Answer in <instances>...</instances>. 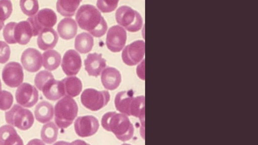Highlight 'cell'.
<instances>
[{
	"label": "cell",
	"mask_w": 258,
	"mask_h": 145,
	"mask_svg": "<svg viewBox=\"0 0 258 145\" xmlns=\"http://www.w3.org/2000/svg\"><path fill=\"white\" fill-rule=\"evenodd\" d=\"M101 82L107 90H113L119 85L121 76L119 71L113 67H107L101 72Z\"/></svg>",
	"instance_id": "cell-17"
},
{
	"label": "cell",
	"mask_w": 258,
	"mask_h": 145,
	"mask_svg": "<svg viewBox=\"0 0 258 145\" xmlns=\"http://www.w3.org/2000/svg\"><path fill=\"white\" fill-rule=\"evenodd\" d=\"M52 78H54V77L50 72L47 70H41L36 74L34 79V83L36 87L41 91L44 84Z\"/></svg>",
	"instance_id": "cell-31"
},
{
	"label": "cell",
	"mask_w": 258,
	"mask_h": 145,
	"mask_svg": "<svg viewBox=\"0 0 258 145\" xmlns=\"http://www.w3.org/2000/svg\"><path fill=\"white\" fill-rule=\"evenodd\" d=\"M38 92L33 85L24 83L18 88L15 97L17 102L25 107L33 106L38 100Z\"/></svg>",
	"instance_id": "cell-11"
},
{
	"label": "cell",
	"mask_w": 258,
	"mask_h": 145,
	"mask_svg": "<svg viewBox=\"0 0 258 145\" xmlns=\"http://www.w3.org/2000/svg\"><path fill=\"white\" fill-rule=\"evenodd\" d=\"M126 32L125 29L118 25L109 28L106 37V44L111 51H120L124 47L126 40Z\"/></svg>",
	"instance_id": "cell-10"
},
{
	"label": "cell",
	"mask_w": 258,
	"mask_h": 145,
	"mask_svg": "<svg viewBox=\"0 0 258 145\" xmlns=\"http://www.w3.org/2000/svg\"><path fill=\"white\" fill-rule=\"evenodd\" d=\"M63 84L65 95L75 97L79 95L82 89V83L80 79L75 76L68 77L61 80Z\"/></svg>",
	"instance_id": "cell-24"
},
{
	"label": "cell",
	"mask_w": 258,
	"mask_h": 145,
	"mask_svg": "<svg viewBox=\"0 0 258 145\" xmlns=\"http://www.w3.org/2000/svg\"><path fill=\"white\" fill-rule=\"evenodd\" d=\"M16 24V22H10L6 25L3 29L4 38L9 44L16 43L14 37V30Z\"/></svg>",
	"instance_id": "cell-34"
},
{
	"label": "cell",
	"mask_w": 258,
	"mask_h": 145,
	"mask_svg": "<svg viewBox=\"0 0 258 145\" xmlns=\"http://www.w3.org/2000/svg\"><path fill=\"white\" fill-rule=\"evenodd\" d=\"M4 25V23L0 22V30L3 28Z\"/></svg>",
	"instance_id": "cell-41"
},
{
	"label": "cell",
	"mask_w": 258,
	"mask_h": 145,
	"mask_svg": "<svg viewBox=\"0 0 258 145\" xmlns=\"http://www.w3.org/2000/svg\"><path fill=\"white\" fill-rule=\"evenodd\" d=\"M115 19L119 25L132 32L139 31L143 25V19L140 14L126 5L121 6L117 9Z\"/></svg>",
	"instance_id": "cell-4"
},
{
	"label": "cell",
	"mask_w": 258,
	"mask_h": 145,
	"mask_svg": "<svg viewBox=\"0 0 258 145\" xmlns=\"http://www.w3.org/2000/svg\"><path fill=\"white\" fill-rule=\"evenodd\" d=\"M130 116H134L139 118L141 122L142 125L144 126V96H138L134 98L130 109Z\"/></svg>",
	"instance_id": "cell-27"
},
{
	"label": "cell",
	"mask_w": 258,
	"mask_h": 145,
	"mask_svg": "<svg viewBox=\"0 0 258 145\" xmlns=\"http://www.w3.org/2000/svg\"><path fill=\"white\" fill-rule=\"evenodd\" d=\"M69 145H90L89 143L86 142L85 141L81 139H77L71 143Z\"/></svg>",
	"instance_id": "cell-39"
},
{
	"label": "cell",
	"mask_w": 258,
	"mask_h": 145,
	"mask_svg": "<svg viewBox=\"0 0 258 145\" xmlns=\"http://www.w3.org/2000/svg\"><path fill=\"white\" fill-rule=\"evenodd\" d=\"M58 39V35L53 29L44 28L39 34L37 43L40 49L46 50L53 48L56 45Z\"/></svg>",
	"instance_id": "cell-19"
},
{
	"label": "cell",
	"mask_w": 258,
	"mask_h": 145,
	"mask_svg": "<svg viewBox=\"0 0 258 145\" xmlns=\"http://www.w3.org/2000/svg\"><path fill=\"white\" fill-rule=\"evenodd\" d=\"M132 90L120 91L117 93L114 104L117 111L125 115L130 116V109L134 99Z\"/></svg>",
	"instance_id": "cell-21"
},
{
	"label": "cell",
	"mask_w": 258,
	"mask_h": 145,
	"mask_svg": "<svg viewBox=\"0 0 258 145\" xmlns=\"http://www.w3.org/2000/svg\"><path fill=\"white\" fill-rule=\"evenodd\" d=\"M27 20L31 25L33 36H36L43 29L50 28L54 26L57 21V16L52 10L44 8L35 15L29 17Z\"/></svg>",
	"instance_id": "cell-7"
},
{
	"label": "cell",
	"mask_w": 258,
	"mask_h": 145,
	"mask_svg": "<svg viewBox=\"0 0 258 145\" xmlns=\"http://www.w3.org/2000/svg\"><path fill=\"white\" fill-rule=\"evenodd\" d=\"M12 11V4L10 1H0V22L4 23L11 16Z\"/></svg>",
	"instance_id": "cell-32"
},
{
	"label": "cell",
	"mask_w": 258,
	"mask_h": 145,
	"mask_svg": "<svg viewBox=\"0 0 258 145\" xmlns=\"http://www.w3.org/2000/svg\"><path fill=\"white\" fill-rule=\"evenodd\" d=\"M106 59L102 57V54L96 52L89 53L84 60L85 70L89 76L97 77L106 66Z\"/></svg>",
	"instance_id": "cell-15"
},
{
	"label": "cell",
	"mask_w": 258,
	"mask_h": 145,
	"mask_svg": "<svg viewBox=\"0 0 258 145\" xmlns=\"http://www.w3.org/2000/svg\"><path fill=\"white\" fill-rule=\"evenodd\" d=\"M70 143L64 141H58L54 143L53 145H69Z\"/></svg>",
	"instance_id": "cell-40"
},
{
	"label": "cell",
	"mask_w": 258,
	"mask_h": 145,
	"mask_svg": "<svg viewBox=\"0 0 258 145\" xmlns=\"http://www.w3.org/2000/svg\"><path fill=\"white\" fill-rule=\"evenodd\" d=\"M6 122L18 128L26 130L31 127L34 121L32 113L18 105H14L5 113Z\"/></svg>",
	"instance_id": "cell-5"
},
{
	"label": "cell",
	"mask_w": 258,
	"mask_h": 145,
	"mask_svg": "<svg viewBox=\"0 0 258 145\" xmlns=\"http://www.w3.org/2000/svg\"><path fill=\"white\" fill-rule=\"evenodd\" d=\"M54 114L53 106L49 102L42 101L35 107L34 114L36 120L42 123L50 121Z\"/></svg>",
	"instance_id": "cell-23"
},
{
	"label": "cell",
	"mask_w": 258,
	"mask_h": 145,
	"mask_svg": "<svg viewBox=\"0 0 258 145\" xmlns=\"http://www.w3.org/2000/svg\"><path fill=\"white\" fill-rule=\"evenodd\" d=\"M101 125L106 130L112 132L117 139L125 141L131 139L134 128L128 117L122 113L108 112L102 116Z\"/></svg>",
	"instance_id": "cell-2"
},
{
	"label": "cell",
	"mask_w": 258,
	"mask_h": 145,
	"mask_svg": "<svg viewBox=\"0 0 258 145\" xmlns=\"http://www.w3.org/2000/svg\"><path fill=\"white\" fill-rule=\"evenodd\" d=\"M0 145H24L15 128L10 125L0 127Z\"/></svg>",
	"instance_id": "cell-20"
},
{
	"label": "cell",
	"mask_w": 258,
	"mask_h": 145,
	"mask_svg": "<svg viewBox=\"0 0 258 145\" xmlns=\"http://www.w3.org/2000/svg\"><path fill=\"white\" fill-rule=\"evenodd\" d=\"M58 128L52 122H48L42 127L41 137L42 140L47 144L54 142L57 138Z\"/></svg>",
	"instance_id": "cell-29"
},
{
	"label": "cell",
	"mask_w": 258,
	"mask_h": 145,
	"mask_svg": "<svg viewBox=\"0 0 258 145\" xmlns=\"http://www.w3.org/2000/svg\"><path fill=\"white\" fill-rule=\"evenodd\" d=\"M21 61L25 70L35 72L42 66V55L38 50L28 48L22 53Z\"/></svg>",
	"instance_id": "cell-13"
},
{
	"label": "cell",
	"mask_w": 258,
	"mask_h": 145,
	"mask_svg": "<svg viewBox=\"0 0 258 145\" xmlns=\"http://www.w3.org/2000/svg\"><path fill=\"white\" fill-rule=\"evenodd\" d=\"M78 106L72 97L66 96L57 101L54 106V120L57 126L62 129L71 125L76 117Z\"/></svg>",
	"instance_id": "cell-3"
},
{
	"label": "cell",
	"mask_w": 258,
	"mask_h": 145,
	"mask_svg": "<svg viewBox=\"0 0 258 145\" xmlns=\"http://www.w3.org/2000/svg\"><path fill=\"white\" fill-rule=\"evenodd\" d=\"M81 2L79 0H58L56 4V10L63 16H72Z\"/></svg>",
	"instance_id": "cell-28"
},
{
	"label": "cell",
	"mask_w": 258,
	"mask_h": 145,
	"mask_svg": "<svg viewBox=\"0 0 258 145\" xmlns=\"http://www.w3.org/2000/svg\"><path fill=\"white\" fill-rule=\"evenodd\" d=\"M110 96L107 91H97L93 88H88L83 91L81 95V101L86 108L95 111L107 104Z\"/></svg>",
	"instance_id": "cell-6"
},
{
	"label": "cell",
	"mask_w": 258,
	"mask_h": 145,
	"mask_svg": "<svg viewBox=\"0 0 258 145\" xmlns=\"http://www.w3.org/2000/svg\"><path fill=\"white\" fill-rule=\"evenodd\" d=\"M20 6L23 13L30 17L35 15L39 9L38 2L35 0H21Z\"/></svg>",
	"instance_id": "cell-30"
},
{
	"label": "cell",
	"mask_w": 258,
	"mask_h": 145,
	"mask_svg": "<svg viewBox=\"0 0 258 145\" xmlns=\"http://www.w3.org/2000/svg\"><path fill=\"white\" fill-rule=\"evenodd\" d=\"M80 27L96 37H100L106 32L107 25L100 11L93 5L84 4L80 6L76 15Z\"/></svg>",
	"instance_id": "cell-1"
},
{
	"label": "cell",
	"mask_w": 258,
	"mask_h": 145,
	"mask_svg": "<svg viewBox=\"0 0 258 145\" xmlns=\"http://www.w3.org/2000/svg\"><path fill=\"white\" fill-rule=\"evenodd\" d=\"M77 24L72 18H64L61 19L57 26V31L59 36L66 40L74 38L77 34Z\"/></svg>",
	"instance_id": "cell-22"
},
{
	"label": "cell",
	"mask_w": 258,
	"mask_h": 145,
	"mask_svg": "<svg viewBox=\"0 0 258 145\" xmlns=\"http://www.w3.org/2000/svg\"><path fill=\"white\" fill-rule=\"evenodd\" d=\"M41 91L46 98L52 101L57 100L65 95L62 82L54 78L49 80L44 84Z\"/></svg>",
	"instance_id": "cell-16"
},
{
	"label": "cell",
	"mask_w": 258,
	"mask_h": 145,
	"mask_svg": "<svg viewBox=\"0 0 258 145\" xmlns=\"http://www.w3.org/2000/svg\"><path fill=\"white\" fill-rule=\"evenodd\" d=\"M10 48L9 46L5 42L0 41V63H5L10 56Z\"/></svg>",
	"instance_id": "cell-36"
},
{
	"label": "cell",
	"mask_w": 258,
	"mask_h": 145,
	"mask_svg": "<svg viewBox=\"0 0 258 145\" xmlns=\"http://www.w3.org/2000/svg\"><path fill=\"white\" fill-rule=\"evenodd\" d=\"M26 145H45L40 139L34 138L30 140Z\"/></svg>",
	"instance_id": "cell-38"
},
{
	"label": "cell",
	"mask_w": 258,
	"mask_h": 145,
	"mask_svg": "<svg viewBox=\"0 0 258 145\" xmlns=\"http://www.w3.org/2000/svg\"><path fill=\"white\" fill-rule=\"evenodd\" d=\"M61 65L67 76L76 75L82 66L81 57L76 50L69 49L64 53Z\"/></svg>",
	"instance_id": "cell-14"
},
{
	"label": "cell",
	"mask_w": 258,
	"mask_h": 145,
	"mask_svg": "<svg viewBox=\"0 0 258 145\" xmlns=\"http://www.w3.org/2000/svg\"><path fill=\"white\" fill-rule=\"evenodd\" d=\"M118 3V1L98 0L97 1L96 5L103 13H108L115 10Z\"/></svg>",
	"instance_id": "cell-35"
},
{
	"label": "cell",
	"mask_w": 258,
	"mask_h": 145,
	"mask_svg": "<svg viewBox=\"0 0 258 145\" xmlns=\"http://www.w3.org/2000/svg\"><path fill=\"white\" fill-rule=\"evenodd\" d=\"M2 79L6 85L11 88L19 86L24 79L23 70L21 64L17 62H10L4 67Z\"/></svg>",
	"instance_id": "cell-9"
},
{
	"label": "cell",
	"mask_w": 258,
	"mask_h": 145,
	"mask_svg": "<svg viewBox=\"0 0 258 145\" xmlns=\"http://www.w3.org/2000/svg\"><path fill=\"white\" fill-rule=\"evenodd\" d=\"M145 52V42L138 40L125 46L122 51L121 57L126 64L134 65L142 60Z\"/></svg>",
	"instance_id": "cell-8"
},
{
	"label": "cell",
	"mask_w": 258,
	"mask_h": 145,
	"mask_svg": "<svg viewBox=\"0 0 258 145\" xmlns=\"http://www.w3.org/2000/svg\"><path fill=\"white\" fill-rule=\"evenodd\" d=\"M121 145H131V144H127V143H123V144H121Z\"/></svg>",
	"instance_id": "cell-43"
},
{
	"label": "cell",
	"mask_w": 258,
	"mask_h": 145,
	"mask_svg": "<svg viewBox=\"0 0 258 145\" xmlns=\"http://www.w3.org/2000/svg\"><path fill=\"white\" fill-rule=\"evenodd\" d=\"M137 73L139 78L141 79L145 80V60L139 64L137 67Z\"/></svg>",
	"instance_id": "cell-37"
},
{
	"label": "cell",
	"mask_w": 258,
	"mask_h": 145,
	"mask_svg": "<svg viewBox=\"0 0 258 145\" xmlns=\"http://www.w3.org/2000/svg\"><path fill=\"white\" fill-rule=\"evenodd\" d=\"M99 127L98 119L92 115L78 117L75 121L76 133L80 137H85L95 134Z\"/></svg>",
	"instance_id": "cell-12"
},
{
	"label": "cell",
	"mask_w": 258,
	"mask_h": 145,
	"mask_svg": "<svg viewBox=\"0 0 258 145\" xmlns=\"http://www.w3.org/2000/svg\"><path fill=\"white\" fill-rule=\"evenodd\" d=\"M2 91V84H1V80H0V92Z\"/></svg>",
	"instance_id": "cell-42"
},
{
	"label": "cell",
	"mask_w": 258,
	"mask_h": 145,
	"mask_svg": "<svg viewBox=\"0 0 258 145\" xmlns=\"http://www.w3.org/2000/svg\"><path fill=\"white\" fill-rule=\"evenodd\" d=\"M13 103L12 94L7 91L0 92V109L6 110L11 108Z\"/></svg>",
	"instance_id": "cell-33"
},
{
	"label": "cell",
	"mask_w": 258,
	"mask_h": 145,
	"mask_svg": "<svg viewBox=\"0 0 258 145\" xmlns=\"http://www.w3.org/2000/svg\"><path fill=\"white\" fill-rule=\"evenodd\" d=\"M94 44L93 36L88 33L82 32L77 35L75 40V48L81 53L90 52Z\"/></svg>",
	"instance_id": "cell-25"
},
{
	"label": "cell",
	"mask_w": 258,
	"mask_h": 145,
	"mask_svg": "<svg viewBox=\"0 0 258 145\" xmlns=\"http://www.w3.org/2000/svg\"><path fill=\"white\" fill-rule=\"evenodd\" d=\"M32 36V29L27 20L16 23L14 30V37L16 43L26 45L30 41Z\"/></svg>",
	"instance_id": "cell-18"
},
{
	"label": "cell",
	"mask_w": 258,
	"mask_h": 145,
	"mask_svg": "<svg viewBox=\"0 0 258 145\" xmlns=\"http://www.w3.org/2000/svg\"><path fill=\"white\" fill-rule=\"evenodd\" d=\"M61 55L57 51L48 50L42 54V64L43 67L50 71L55 70L60 64Z\"/></svg>",
	"instance_id": "cell-26"
}]
</instances>
